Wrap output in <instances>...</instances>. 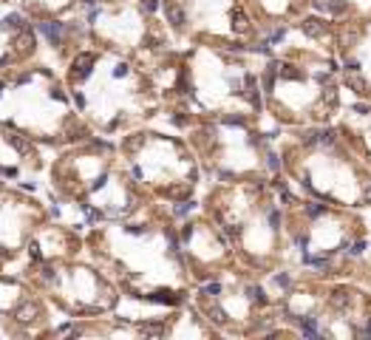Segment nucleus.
<instances>
[{"label":"nucleus","mask_w":371,"mask_h":340,"mask_svg":"<svg viewBox=\"0 0 371 340\" xmlns=\"http://www.w3.org/2000/svg\"><path fill=\"white\" fill-rule=\"evenodd\" d=\"M349 85L354 88V91H360V94H365V82L357 77V71H351V77H349Z\"/></svg>","instance_id":"nucleus-7"},{"label":"nucleus","mask_w":371,"mask_h":340,"mask_svg":"<svg viewBox=\"0 0 371 340\" xmlns=\"http://www.w3.org/2000/svg\"><path fill=\"white\" fill-rule=\"evenodd\" d=\"M300 332L309 334V337H314V334H317V323H314V318H303V320H300Z\"/></svg>","instance_id":"nucleus-4"},{"label":"nucleus","mask_w":371,"mask_h":340,"mask_svg":"<svg viewBox=\"0 0 371 340\" xmlns=\"http://www.w3.org/2000/svg\"><path fill=\"white\" fill-rule=\"evenodd\" d=\"M357 68H360V65H357L354 60H349V63H346V71H349V74H351V71H357Z\"/></svg>","instance_id":"nucleus-14"},{"label":"nucleus","mask_w":371,"mask_h":340,"mask_svg":"<svg viewBox=\"0 0 371 340\" xmlns=\"http://www.w3.org/2000/svg\"><path fill=\"white\" fill-rule=\"evenodd\" d=\"M204 292H207V295H218L221 286H218V283H210V286H204Z\"/></svg>","instance_id":"nucleus-12"},{"label":"nucleus","mask_w":371,"mask_h":340,"mask_svg":"<svg viewBox=\"0 0 371 340\" xmlns=\"http://www.w3.org/2000/svg\"><path fill=\"white\" fill-rule=\"evenodd\" d=\"M349 301H351V298L346 295L343 289H337V292H335V298H332V304H335V306H340V309H343L346 304H349Z\"/></svg>","instance_id":"nucleus-8"},{"label":"nucleus","mask_w":371,"mask_h":340,"mask_svg":"<svg viewBox=\"0 0 371 340\" xmlns=\"http://www.w3.org/2000/svg\"><path fill=\"white\" fill-rule=\"evenodd\" d=\"M275 281H278V286H289V278H286V275H278Z\"/></svg>","instance_id":"nucleus-15"},{"label":"nucleus","mask_w":371,"mask_h":340,"mask_svg":"<svg viewBox=\"0 0 371 340\" xmlns=\"http://www.w3.org/2000/svg\"><path fill=\"white\" fill-rule=\"evenodd\" d=\"M365 202H371V187H368V190H365Z\"/></svg>","instance_id":"nucleus-16"},{"label":"nucleus","mask_w":371,"mask_h":340,"mask_svg":"<svg viewBox=\"0 0 371 340\" xmlns=\"http://www.w3.org/2000/svg\"><path fill=\"white\" fill-rule=\"evenodd\" d=\"M323 100H329V105H335V102H337V94H335V88H329V94H323Z\"/></svg>","instance_id":"nucleus-11"},{"label":"nucleus","mask_w":371,"mask_h":340,"mask_svg":"<svg viewBox=\"0 0 371 340\" xmlns=\"http://www.w3.org/2000/svg\"><path fill=\"white\" fill-rule=\"evenodd\" d=\"M272 68H275V74H281L286 80H300V71H295V65H289V63H275Z\"/></svg>","instance_id":"nucleus-2"},{"label":"nucleus","mask_w":371,"mask_h":340,"mask_svg":"<svg viewBox=\"0 0 371 340\" xmlns=\"http://www.w3.org/2000/svg\"><path fill=\"white\" fill-rule=\"evenodd\" d=\"M300 29H303L306 37H314V40H317V37L326 34V23H320L317 17H306V20L300 23Z\"/></svg>","instance_id":"nucleus-1"},{"label":"nucleus","mask_w":371,"mask_h":340,"mask_svg":"<svg viewBox=\"0 0 371 340\" xmlns=\"http://www.w3.org/2000/svg\"><path fill=\"white\" fill-rule=\"evenodd\" d=\"M250 298L255 301V304H264V301H266V298H264V289H258V286H252V289H250Z\"/></svg>","instance_id":"nucleus-10"},{"label":"nucleus","mask_w":371,"mask_h":340,"mask_svg":"<svg viewBox=\"0 0 371 340\" xmlns=\"http://www.w3.org/2000/svg\"><path fill=\"white\" fill-rule=\"evenodd\" d=\"M17 45H20L23 51H31V45H34V37H31L29 31H23V34L17 37Z\"/></svg>","instance_id":"nucleus-5"},{"label":"nucleus","mask_w":371,"mask_h":340,"mask_svg":"<svg viewBox=\"0 0 371 340\" xmlns=\"http://www.w3.org/2000/svg\"><path fill=\"white\" fill-rule=\"evenodd\" d=\"M233 29H236V31H247V29H250V20H247V15H244L241 9L233 12Z\"/></svg>","instance_id":"nucleus-3"},{"label":"nucleus","mask_w":371,"mask_h":340,"mask_svg":"<svg viewBox=\"0 0 371 340\" xmlns=\"http://www.w3.org/2000/svg\"><path fill=\"white\" fill-rule=\"evenodd\" d=\"M17 315H20L23 320H31V315H37V306H34V304H26L20 312H17Z\"/></svg>","instance_id":"nucleus-9"},{"label":"nucleus","mask_w":371,"mask_h":340,"mask_svg":"<svg viewBox=\"0 0 371 340\" xmlns=\"http://www.w3.org/2000/svg\"><path fill=\"white\" fill-rule=\"evenodd\" d=\"M210 315H213V320H218V323H224V312H221V309H213V312H210Z\"/></svg>","instance_id":"nucleus-13"},{"label":"nucleus","mask_w":371,"mask_h":340,"mask_svg":"<svg viewBox=\"0 0 371 340\" xmlns=\"http://www.w3.org/2000/svg\"><path fill=\"white\" fill-rule=\"evenodd\" d=\"M167 17H170V20L176 23V26H178V23H181V20H184V15H181V9H178V6H173V3H170V6H167Z\"/></svg>","instance_id":"nucleus-6"}]
</instances>
